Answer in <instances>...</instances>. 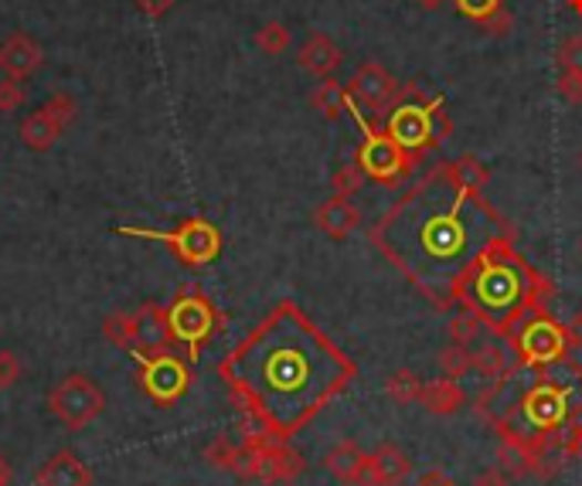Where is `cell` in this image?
<instances>
[{
	"mask_svg": "<svg viewBox=\"0 0 582 486\" xmlns=\"http://www.w3.org/2000/svg\"><path fill=\"white\" fill-rule=\"evenodd\" d=\"M555 59H559L562 75H575V78H582V34H569V38L559 44Z\"/></svg>",
	"mask_w": 582,
	"mask_h": 486,
	"instance_id": "32",
	"label": "cell"
},
{
	"mask_svg": "<svg viewBox=\"0 0 582 486\" xmlns=\"http://www.w3.org/2000/svg\"><path fill=\"white\" fill-rule=\"evenodd\" d=\"M49 409L69 432H79L106 412V391L89 374H65L49 391Z\"/></svg>",
	"mask_w": 582,
	"mask_h": 486,
	"instance_id": "10",
	"label": "cell"
},
{
	"mask_svg": "<svg viewBox=\"0 0 582 486\" xmlns=\"http://www.w3.org/2000/svg\"><path fill=\"white\" fill-rule=\"evenodd\" d=\"M419 4H423L426 11H436V8L443 4V0H419Z\"/></svg>",
	"mask_w": 582,
	"mask_h": 486,
	"instance_id": "44",
	"label": "cell"
},
{
	"mask_svg": "<svg viewBox=\"0 0 582 486\" xmlns=\"http://www.w3.org/2000/svg\"><path fill=\"white\" fill-rule=\"evenodd\" d=\"M24 374V364L14 350H0V388H14Z\"/></svg>",
	"mask_w": 582,
	"mask_h": 486,
	"instance_id": "36",
	"label": "cell"
},
{
	"mask_svg": "<svg viewBox=\"0 0 582 486\" xmlns=\"http://www.w3.org/2000/svg\"><path fill=\"white\" fill-rule=\"evenodd\" d=\"M218 374L256 432L290 442L354 381L357 364L283 299L226 353Z\"/></svg>",
	"mask_w": 582,
	"mask_h": 486,
	"instance_id": "1",
	"label": "cell"
},
{
	"mask_svg": "<svg viewBox=\"0 0 582 486\" xmlns=\"http://www.w3.org/2000/svg\"><path fill=\"white\" fill-rule=\"evenodd\" d=\"M313 109H321L324 119H337L347 113V88L337 85L334 78H324L318 88H313V96H310Z\"/></svg>",
	"mask_w": 582,
	"mask_h": 486,
	"instance_id": "25",
	"label": "cell"
},
{
	"mask_svg": "<svg viewBox=\"0 0 582 486\" xmlns=\"http://www.w3.org/2000/svg\"><path fill=\"white\" fill-rule=\"evenodd\" d=\"M62 133H65V126L49 113V109H34L21 126H18V137H21V144L28 147V150H34V154H44V150H52L59 140H62Z\"/></svg>",
	"mask_w": 582,
	"mask_h": 486,
	"instance_id": "22",
	"label": "cell"
},
{
	"mask_svg": "<svg viewBox=\"0 0 582 486\" xmlns=\"http://www.w3.org/2000/svg\"><path fill=\"white\" fill-rule=\"evenodd\" d=\"M565 334H569V344H572V350L575 347H582V309H579V314L565 324Z\"/></svg>",
	"mask_w": 582,
	"mask_h": 486,
	"instance_id": "41",
	"label": "cell"
},
{
	"mask_svg": "<svg viewBox=\"0 0 582 486\" xmlns=\"http://www.w3.org/2000/svg\"><path fill=\"white\" fill-rule=\"evenodd\" d=\"M579 255H582V235H579Z\"/></svg>",
	"mask_w": 582,
	"mask_h": 486,
	"instance_id": "47",
	"label": "cell"
},
{
	"mask_svg": "<svg viewBox=\"0 0 582 486\" xmlns=\"http://www.w3.org/2000/svg\"><path fill=\"white\" fill-rule=\"evenodd\" d=\"M11 483H14V469L4 456H0V486H11Z\"/></svg>",
	"mask_w": 582,
	"mask_h": 486,
	"instance_id": "43",
	"label": "cell"
},
{
	"mask_svg": "<svg viewBox=\"0 0 582 486\" xmlns=\"http://www.w3.org/2000/svg\"><path fill=\"white\" fill-rule=\"evenodd\" d=\"M93 469L89 463L72 453V450H59L52 453L49 459L41 463V469L34 473V483L38 486H93Z\"/></svg>",
	"mask_w": 582,
	"mask_h": 486,
	"instance_id": "17",
	"label": "cell"
},
{
	"mask_svg": "<svg viewBox=\"0 0 582 486\" xmlns=\"http://www.w3.org/2000/svg\"><path fill=\"white\" fill-rule=\"evenodd\" d=\"M511 344L518 350V364L521 368H552L569 361V334L565 324H559L549 309H539V314H528L511 334Z\"/></svg>",
	"mask_w": 582,
	"mask_h": 486,
	"instance_id": "8",
	"label": "cell"
},
{
	"mask_svg": "<svg viewBox=\"0 0 582 486\" xmlns=\"http://www.w3.org/2000/svg\"><path fill=\"white\" fill-rule=\"evenodd\" d=\"M565 364V361H562ZM562 364L552 368H524L528 381L521 384V398H518V415L498 419V429H511L524 439H531L534 446H549L552 439H559V432L582 412V405L575 402V391L582 388V368H575L572 381H565L559 371Z\"/></svg>",
	"mask_w": 582,
	"mask_h": 486,
	"instance_id": "4",
	"label": "cell"
},
{
	"mask_svg": "<svg viewBox=\"0 0 582 486\" xmlns=\"http://www.w3.org/2000/svg\"><path fill=\"white\" fill-rule=\"evenodd\" d=\"M484 334H487V327H484L474 314H467V309H460L457 317H450V344L474 347Z\"/></svg>",
	"mask_w": 582,
	"mask_h": 486,
	"instance_id": "30",
	"label": "cell"
},
{
	"mask_svg": "<svg viewBox=\"0 0 582 486\" xmlns=\"http://www.w3.org/2000/svg\"><path fill=\"white\" fill-rule=\"evenodd\" d=\"M313 225H318L328 239H347L357 225H362V211L354 208L351 198L331 194L318 211H313Z\"/></svg>",
	"mask_w": 582,
	"mask_h": 486,
	"instance_id": "21",
	"label": "cell"
},
{
	"mask_svg": "<svg viewBox=\"0 0 582 486\" xmlns=\"http://www.w3.org/2000/svg\"><path fill=\"white\" fill-rule=\"evenodd\" d=\"M347 113L357 119V126L365 129V144H362V150H357V163H362V170H365V177H375V181H402L406 173H413V167H416V157L413 154H406L402 150L385 129H375L368 119H365V113L362 109H354L351 103H347Z\"/></svg>",
	"mask_w": 582,
	"mask_h": 486,
	"instance_id": "11",
	"label": "cell"
},
{
	"mask_svg": "<svg viewBox=\"0 0 582 486\" xmlns=\"http://www.w3.org/2000/svg\"><path fill=\"white\" fill-rule=\"evenodd\" d=\"M191 368L185 358H177L174 350H160V353H147V358H137V384L141 391L150 398L154 405H174L191 391Z\"/></svg>",
	"mask_w": 582,
	"mask_h": 486,
	"instance_id": "12",
	"label": "cell"
},
{
	"mask_svg": "<svg viewBox=\"0 0 582 486\" xmlns=\"http://www.w3.org/2000/svg\"><path fill=\"white\" fill-rule=\"evenodd\" d=\"M501 442H498V466L515 479V476H552V469L545 466V450L534 446L531 439L511 432V429H498Z\"/></svg>",
	"mask_w": 582,
	"mask_h": 486,
	"instance_id": "14",
	"label": "cell"
},
{
	"mask_svg": "<svg viewBox=\"0 0 582 486\" xmlns=\"http://www.w3.org/2000/svg\"><path fill=\"white\" fill-rule=\"evenodd\" d=\"M324 469L344 486H368V453L351 439L324 453Z\"/></svg>",
	"mask_w": 582,
	"mask_h": 486,
	"instance_id": "18",
	"label": "cell"
},
{
	"mask_svg": "<svg viewBox=\"0 0 582 486\" xmlns=\"http://www.w3.org/2000/svg\"><path fill=\"white\" fill-rule=\"evenodd\" d=\"M549 299L552 283L518 255L511 239L490 249L454 289V303L490 334H511L528 314L549 309Z\"/></svg>",
	"mask_w": 582,
	"mask_h": 486,
	"instance_id": "3",
	"label": "cell"
},
{
	"mask_svg": "<svg viewBox=\"0 0 582 486\" xmlns=\"http://www.w3.org/2000/svg\"><path fill=\"white\" fill-rule=\"evenodd\" d=\"M41 106L49 109V113H52V116H55V119H59L65 129H69V126L75 123V116H79V103H75V96H72V93H55L52 99H44Z\"/></svg>",
	"mask_w": 582,
	"mask_h": 486,
	"instance_id": "34",
	"label": "cell"
},
{
	"mask_svg": "<svg viewBox=\"0 0 582 486\" xmlns=\"http://www.w3.org/2000/svg\"><path fill=\"white\" fill-rule=\"evenodd\" d=\"M103 337L126 350L133 361L147 358V353H160L174 347L170 327H167V306L144 303L133 314H113L103 320Z\"/></svg>",
	"mask_w": 582,
	"mask_h": 486,
	"instance_id": "5",
	"label": "cell"
},
{
	"mask_svg": "<svg viewBox=\"0 0 582 486\" xmlns=\"http://www.w3.org/2000/svg\"><path fill=\"white\" fill-rule=\"evenodd\" d=\"M446 167H450L454 181H457L460 188H467V191H484V188H487V181H490L487 167H484L477 157H460V160L446 163Z\"/></svg>",
	"mask_w": 582,
	"mask_h": 486,
	"instance_id": "28",
	"label": "cell"
},
{
	"mask_svg": "<svg viewBox=\"0 0 582 486\" xmlns=\"http://www.w3.org/2000/svg\"><path fill=\"white\" fill-rule=\"evenodd\" d=\"M416 486H457L454 479H446L443 473H426Z\"/></svg>",
	"mask_w": 582,
	"mask_h": 486,
	"instance_id": "42",
	"label": "cell"
},
{
	"mask_svg": "<svg viewBox=\"0 0 582 486\" xmlns=\"http://www.w3.org/2000/svg\"><path fill=\"white\" fill-rule=\"evenodd\" d=\"M44 65V49L24 31H14L8 34L4 41H0V72H4L8 78H31L38 68Z\"/></svg>",
	"mask_w": 582,
	"mask_h": 486,
	"instance_id": "16",
	"label": "cell"
},
{
	"mask_svg": "<svg viewBox=\"0 0 582 486\" xmlns=\"http://www.w3.org/2000/svg\"><path fill=\"white\" fill-rule=\"evenodd\" d=\"M579 160H582V157H579Z\"/></svg>",
	"mask_w": 582,
	"mask_h": 486,
	"instance_id": "49",
	"label": "cell"
},
{
	"mask_svg": "<svg viewBox=\"0 0 582 486\" xmlns=\"http://www.w3.org/2000/svg\"><path fill=\"white\" fill-rule=\"evenodd\" d=\"M398 96H402V85L395 82V75L375 62L357 68L347 85V103L354 109H362L368 119H388V113L398 106Z\"/></svg>",
	"mask_w": 582,
	"mask_h": 486,
	"instance_id": "13",
	"label": "cell"
},
{
	"mask_svg": "<svg viewBox=\"0 0 582 486\" xmlns=\"http://www.w3.org/2000/svg\"><path fill=\"white\" fill-rule=\"evenodd\" d=\"M559 450L565 459H582V412L559 432Z\"/></svg>",
	"mask_w": 582,
	"mask_h": 486,
	"instance_id": "33",
	"label": "cell"
},
{
	"mask_svg": "<svg viewBox=\"0 0 582 486\" xmlns=\"http://www.w3.org/2000/svg\"><path fill=\"white\" fill-rule=\"evenodd\" d=\"M226 317L218 314V306L208 293L201 289H185L167 303V327L174 344L188 350V361L195 364L201 358V347L221 330Z\"/></svg>",
	"mask_w": 582,
	"mask_h": 486,
	"instance_id": "6",
	"label": "cell"
},
{
	"mask_svg": "<svg viewBox=\"0 0 582 486\" xmlns=\"http://www.w3.org/2000/svg\"><path fill=\"white\" fill-rule=\"evenodd\" d=\"M174 8V0H137V11L147 18H164Z\"/></svg>",
	"mask_w": 582,
	"mask_h": 486,
	"instance_id": "39",
	"label": "cell"
},
{
	"mask_svg": "<svg viewBox=\"0 0 582 486\" xmlns=\"http://www.w3.org/2000/svg\"><path fill=\"white\" fill-rule=\"evenodd\" d=\"M436 364H439L443 378H454V381H460V378H467V374L474 371V347H464V344H446V347L439 350Z\"/></svg>",
	"mask_w": 582,
	"mask_h": 486,
	"instance_id": "26",
	"label": "cell"
},
{
	"mask_svg": "<svg viewBox=\"0 0 582 486\" xmlns=\"http://www.w3.org/2000/svg\"><path fill=\"white\" fill-rule=\"evenodd\" d=\"M341 59H344L341 49L321 31L306 34L303 44H300V52H297L300 68L310 72V75H318V78H334V72L341 68Z\"/></svg>",
	"mask_w": 582,
	"mask_h": 486,
	"instance_id": "20",
	"label": "cell"
},
{
	"mask_svg": "<svg viewBox=\"0 0 582 486\" xmlns=\"http://www.w3.org/2000/svg\"><path fill=\"white\" fill-rule=\"evenodd\" d=\"M467 402V391L460 388V381L454 378H433L423 384V398H419V405L429 412V415H454L460 412Z\"/></svg>",
	"mask_w": 582,
	"mask_h": 486,
	"instance_id": "23",
	"label": "cell"
},
{
	"mask_svg": "<svg viewBox=\"0 0 582 486\" xmlns=\"http://www.w3.org/2000/svg\"><path fill=\"white\" fill-rule=\"evenodd\" d=\"M508 239V221L480 191L460 188L446 163L416 181L372 229V245L439 309L454 306L460 279Z\"/></svg>",
	"mask_w": 582,
	"mask_h": 486,
	"instance_id": "2",
	"label": "cell"
},
{
	"mask_svg": "<svg viewBox=\"0 0 582 486\" xmlns=\"http://www.w3.org/2000/svg\"><path fill=\"white\" fill-rule=\"evenodd\" d=\"M446 129H450V123L443 119V99H433V103L406 99V103H398L385 119L388 137L406 154H413L416 160L439 144Z\"/></svg>",
	"mask_w": 582,
	"mask_h": 486,
	"instance_id": "9",
	"label": "cell"
},
{
	"mask_svg": "<svg viewBox=\"0 0 582 486\" xmlns=\"http://www.w3.org/2000/svg\"><path fill=\"white\" fill-rule=\"evenodd\" d=\"M575 106H579V109H582V93H579V96H575Z\"/></svg>",
	"mask_w": 582,
	"mask_h": 486,
	"instance_id": "46",
	"label": "cell"
},
{
	"mask_svg": "<svg viewBox=\"0 0 582 486\" xmlns=\"http://www.w3.org/2000/svg\"><path fill=\"white\" fill-rule=\"evenodd\" d=\"M457 8H460L464 18L487 21L495 11H501V0H457Z\"/></svg>",
	"mask_w": 582,
	"mask_h": 486,
	"instance_id": "37",
	"label": "cell"
},
{
	"mask_svg": "<svg viewBox=\"0 0 582 486\" xmlns=\"http://www.w3.org/2000/svg\"><path fill=\"white\" fill-rule=\"evenodd\" d=\"M518 350L511 344L508 334H484L477 344H474V371L490 378V381H501L508 378L511 371H518Z\"/></svg>",
	"mask_w": 582,
	"mask_h": 486,
	"instance_id": "15",
	"label": "cell"
},
{
	"mask_svg": "<svg viewBox=\"0 0 582 486\" xmlns=\"http://www.w3.org/2000/svg\"><path fill=\"white\" fill-rule=\"evenodd\" d=\"M423 378L416 371H392L385 378V394L392 398L395 405H419V398H423Z\"/></svg>",
	"mask_w": 582,
	"mask_h": 486,
	"instance_id": "24",
	"label": "cell"
},
{
	"mask_svg": "<svg viewBox=\"0 0 582 486\" xmlns=\"http://www.w3.org/2000/svg\"><path fill=\"white\" fill-rule=\"evenodd\" d=\"M126 239H147V242H160L167 245L177 262L191 265V270H201V265H211L221 252V232L211 225L208 218H185L181 225L170 232H150V229H137V225H119L116 229Z\"/></svg>",
	"mask_w": 582,
	"mask_h": 486,
	"instance_id": "7",
	"label": "cell"
},
{
	"mask_svg": "<svg viewBox=\"0 0 582 486\" xmlns=\"http://www.w3.org/2000/svg\"><path fill=\"white\" fill-rule=\"evenodd\" d=\"M474 486H511V476L501 466H487L474 476Z\"/></svg>",
	"mask_w": 582,
	"mask_h": 486,
	"instance_id": "38",
	"label": "cell"
},
{
	"mask_svg": "<svg viewBox=\"0 0 582 486\" xmlns=\"http://www.w3.org/2000/svg\"><path fill=\"white\" fill-rule=\"evenodd\" d=\"M413 473V459L402 453L395 442H382L368 453V486H402Z\"/></svg>",
	"mask_w": 582,
	"mask_h": 486,
	"instance_id": "19",
	"label": "cell"
},
{
	"mask_svg": "<svg viewBox=\"0 0 582 486\" xmlns=\"http://www.w3.org/2000/svg\"><path fill=\"white\" fill-rule=\"evenodd\" d=\"M290 28L287 24H280V21H266L259 31H256V49L262 52V55H270V59H277V55H283L287 49H290Z\"/></svg>",
	"mask_w": 582,
	"mask_h": 486,
	"instance_id": "29",
	"label": "cell"
},
{
	"mask_svg": "<svg viewBox=\"0 0 582 486\" xmlns=\"http://www.w3.org/2000/svg\"><path fill=\"white\" fill-rule=\"evenodd\" d=\"M280 486H293V483H280Z\"/></svg>",
	"mask_w": 582,
	"mask_h": 486,
	"instance_id": "48",
	"label": "cell"
},
{
	"mask_svg": "<svg viewBox=\"0 0 582 486\" xmlns=\"http://www.w3.org/2000/svg\"><path fill=\"white\" fill-rule=\"evenodd\" d=\"M24 99H28L24 85H21L18 78H8V75H4V82H0V113H14V109H21Z\"/></svg>",
	"mask_w": 582,
	"mask_h": 486,
	"instance_id": "35",
	"label": "cell"
},
{
	"mask_svg": "<svg viewBox=\"0 0 582 486\" xmlns=\"http://www.w3.org/2000/svg\"><path fill=\"white\" fill-rule=\"evenodd\" d=\"M362 184H365V170H362V163H357V160L337 167V173L331 177V188L341 198H354L357 191H362Z\"/></svg>",
	"mask_w": 582,
	"mask_h": 486,
	"instance_id": "31",
	"label": "cell"
},
{
	"mask_svg": "<svg viewBox=\"0 0 582 486\" xmlns=\"http://www.w3.org/2000/svg\"><path fill=\"white\" fill-rule=\"evenodd\" d=\"M239 456H242V446H239L236 439H229V435H218V439L211 442V446L205 450L208 466H211V469H221V473H236Z\"/></svg>",
	"mask_w": 582,
	"mask_h": 486,
	"instance_id": "27",
	"label": "cell"
},
{
	"mask_svg": "<svg viewBox=\"0 0 582 486\" xmlns=\"http://www.w3.org/2000/svg\"><path fill=\"white\" fill-rule=\"evenodd\" d=\"M569 8H572L575 14H582V0H569Z\"/></svg>",
	"mask_w": 582,
	"mask_h": 486,
	"instance_id": "45",
	"label": "cell"
},
{
	"mask_svg": "<svg viewBox=\"0 0 582 486\" xmlns=\"http://www.w3.org/2000/svg\"><path fill=\"white\" fill-rule=\"evenodd\" d=\"M490 34H508L511 31V14L508 11H495L487 21H480Z\"/></svg>",
	"mask_w": 582,
	"mask_h": 486,
	"instance_id": "40",
	"label": "cell"
}]
</instances>
